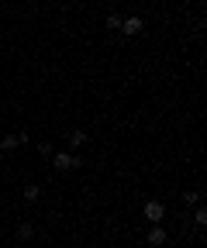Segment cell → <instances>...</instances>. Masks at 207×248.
<instances>
[{"label": "cell", "mask_w": 207, "mask_h": 248, "mask_svg": "<svg viewBox=\"0 0 207 248\" xmlns=\"http://www.w3.org/2000/svg\"><path fill=\"white\" fill-rule=\"evenodd\" d=\"M38 155H45V159H52V145H48V141H42V145H38Z\"/></svg>", "instance_id": "cell-12"}, {"label": "cell", "mask_w": 207, "mask_h": 248, "mask_svg": "<svg viewBox=\"0 0 207 248\" xmlns=\"http://www.w3.org/2000/svg\"><path fill=\"white\" fill-rule=\"evenodd\" d=\"M121 31H125L128 38H135V35H142V31H145V21H142V17H121Z\"/></svg>", "instance_id": "cell-3"}, {"label": "cell", "mask_w": 207, "mask_h": 248, "mask_svg": "<svg viewBox=\"0 0 207 248\" xmlns=\"http://www.w3.org/2000/svg\"><path fill=\"white\" fill-rule=\"evenodd\" d=\"M111 31H117V28H121V17H117V14H107V21H104Z\"/></svg>", "instance_id": "cell-10"}, {"label": "cell", "mask_w": 207, "mask_h": 248, "mask_svg": "<svg viewBox=\"0 0 207 248\" xmlns=\"http://www.w3.org/2000/svg\"><path fill=\"white\" fill-rule=\"evenodd\" d=\"M17 145H24V138H21V131H17V135H4V138H0V148H4V152H14Z\"/></svg>", "instance_id": "cell-5"}, {"label": "cell", "mask_w": 207, "mask_h": 248, "mask_svg": "<svg viewBox=\"0 0 207 248\" xmlns=\"http://www.w3.org/2000/svg\"><path fill=\"white\" fill-rule=\"evenodd\" d=\"M162 217H166V207H162L159 200H149V203H145V221H149V224H159Z\"/></svg>", "instance_id": "cell-2"}, {"label": "cell", "mask_w": 207, "mask_h": 248, "mask_svg": "<svg viewBox=\"0 0 207 248\" xmlns=\"http://www.w3.org/2000/svg\"><path fill=\"white\" fill-rule=\"evenodd\" d=\"M69 145H73V148H83V145H86V131L73 128V131H69Z\"/></svg>", "instance_id": "cell-7"}, {"label": "cell", "mask_w": 207, "mask_h": 248, "mask_svg": "<svg viewBox=\"0 0 207 248\" xmlns=\"http://www.w3.org/2000/svg\"><path fill=\"white\" fill-rule=\"evenodd\" d=\"M38 197H42V186H38V183H28V186H24V200H28V203H35Z\"/></svg>", "instance_id": "cell-6"}, {"label": "cell", "mask_w": 207, "mask_h": 248, "mask_svg": "<svg viewBox=\"0 0 207 248\" xmlns=\"http://www.w3.org/2000/svg\"><path fill=\"white\" fill-rule=\"evenodd\" d=\"M183 200H187V203H200V193H197V190H187Z\"/></svg>", "instance_id": "cell-11"}, {"label": "cell", "mask_w": 207, "mask_h": 248, "mask_svg": "<svg viewBox=\"0 0 207 248\" xmlns=\"http://www.w3.org/2000/svg\"><path fill=\"white\" fill-rule=\"evenodd\" d=\"M17 238H21V241H32V238H35V228L28 224V221H24V224H17Z\"/></svg>", "instance_id": "cell-8"}, {"label": "cell", "mask_w": 207, "mask_h": 248, "mask_svg": "<svg viewBox=\"0 0 207 248\" xmlns=\"http://www.w3.org/2000/svg\"><path fill=\"white\" fill-rule=\"evenodd\" d=\"M193 221H197V228H207V207H197L193 210Z\"/></svg>", "instance_id": "cell-9"}, {"label": "cell", "mask_w": 207, "mask_h": 248, "mask_svg": "<svg viewBox=\"0 0 207 248\" xmlns=\"http://www.w3.org/2000/svg\"><path fill=\"white\" fill-rule=\"evenodd\" d=\"M52 166H55L59 172H73V169L83 166V159H80V155H73V152H52Z\"/></svg>", "instance_id": "cell-1"}, {"label": "cell", "mask_w": 207, "mask_h": 248, "mask_svg": "<svg viewBox=\"0 0 207 248\" xmlns=\"http://www.w3.org/2000/svg\"><path fill=\"white\" fill-rule=\"evenodd\" d=\"M145 238H149V245H156V248H159V245H166V228H162V224H152Z\"/></svg>", "instance_id": "cell-4"}]
</instances>
